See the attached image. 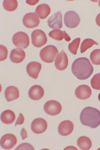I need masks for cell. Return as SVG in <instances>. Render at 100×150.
<instances>
[{
  "mask_svg": "<svg viewBox=\"0 0 100 150\" xmlns=\"http://www.w3.org/2000/svg\"><path fill=\"white\" fill-rule=\"evenodd\" d=\"M72 73L80 80L89 78L94 71V67L87 57H80L75 60L72 65Z\"/></svg>",
  "mask_w": 100,
  "mask_h": 150,
  "instance_id": "6da1fadb",
  "label": "cell"
},
{
  "mask_svg": "<svg viewBox=\"0 0 100 150\" xmlns=\"http://www.w3.org/2000/svg\"><path fill=\"white\" fill-rule=\"evenodd\" d=\"M80 119L82 125L95 129L100 125V112L96 108L86 107L80 113Z\"/></svg>",
  "mask_w": 100,
  "mask_h": 150,
  "instance_id": "7a4b0ae2",
  "label": "cell"
},
{
  "mask_svg": "<svg viewBox=\"0 0 100 150\" xmlns=\"http://www.w3.org/2000/svg\"><path fill=\"white\" fill-rule=\"evenodd\" d=\"M58 53L57 48L55 46L48 45L41 50L40 56L44 62L51 63L54 62Z\"/></svg>",
  "mask_w": 100,
  "mask_h": 150,
  "instance_id": "3957f363",
  "label": "cell"
},
{
  "mask_svg": "<svg viewBox=\"0 0 100 150\" xmlns=\"http://www.w3.org/2000/svg\"><path fill=\"white\" fill-rule=\"evenodd\" d=\"M12 41L16 47L21 49L27 48L30 44L28 35L22 31H19L16 33L13 36Z\"/></svg>",
  "mask_w": 100,
  "mask_h": 150,
  "instance_id": "277c9868",
  "label": "cell"
},
{
  "mask_svg": "<svg viewBox=\"0 0 100 150\" xmlns=\"http://www.w3.org/2000/svg\"><path fill=\"white\" fill-rule=\"evenodd\" d=\"M32 43L34 46L41 47L47 43L48 38L45 33L40 30H34L31 33Z\"/></svg>",
  "mask_w": 100,
  "mask_h": 150,
  "instance_id": "5b68a950",
  "label": "cell"
},
{
  "mask_svg": "<svg viewBox=\"0 0 100 150\" xmlns=\"http://www.w3.org/2000/svg\"><path fill=\"white\" fill-rule=\"evenodd\" d=\"M80 19L79 16L74 11H69L65 14L64 21L65 25L69 28H75L79 25Z\"/></svg>",
  "mask_w": 100,
  "mask_h": 150,
  "instance_id": "8992f818",
  "label": "cell"
},
{
  "mask_svg": "<svg viewBox=\"0 0 100 150\" xmlns=\"http://www.w3.org/2000/svg\"><path fill=\"white\" fill-rule=\"evenodd\" d=\"M45 112L48 115L54 116L59 114L62 110L61 104L55 100H50L46 102L43 107Z\"/></svg>",
  "mask_w": 100,
  "mask_h": 150,
  "instance_id": "52a82bcc",
  "label": "cell"
},
{
  "mask_svg": "<svg viewBox=\"0 0 100 150\" xmlns=\"http://www.w3.org/2000/svg\"><path fill=\"white\" fill-rule=\"evenodd\" d=\"M23 22L24 26L30 28L37 27L40 23V19L35 13L26 14L23 16Z\"/></svg>",
  "mask_w": 100,
  "mask_h": 150,
  "instance_id": "ba28073f",
  "label": "cell"
},
{
  "mask_svg": "<svg viewBox=\"0 0 100 150\" xmlns=\"http://www.w3.org/2000/svg\"><path fill=\"white\" fill-rule=\"evenodd\" d=\"M47 127V122L41 118H38L34 120L32 122L31 125L32 131L36 134H41L44 132Z\"/></svg>",
  "mask_w": 100,
  "mask_h": 150,
  "instance_id": "9c48e42d",
  "label": "cell"
},
{
  "mask_svg": "<svg viewBox=\"0 0 100 150\" xmlns=\"http://www.w3.org/2000/svg\"><path fill=\"white\" fill-rule=\"evenodd\" d=\"M17 139L13 134H6L2 136L1 139V146L2 148L10 149L13 148L17 144Z\"/></svg>",
  "mask_w": 100,
  "mask_h": 150,
  "instance_id": "30bf717a",
  "label": "cell"
},
{
  "mask_svg": "<svg viewBox=\"0 0 100 150\" xmlns=\"http://www.w3.org/2000/svg\"><path fill=\"white\" fill-rule=\"evenodd\" d=\"M48 24L51 28L57 30L62 27V15L60 11H58L48 19Z\"/></svg>",
  "mask_w": 100,
  "mask_h": 150,
  "instance_id": "8fae6325",
  "label": "cell"
},
{
  "mask_svg": "<svg viewBox=\"0 0 100 150\" xmlns=\"http://www.w3.org/2000/svg\"><path fill=\"white\" fill-rule=\"evenodd\" d=\"M69 64V60L66 54L62 50L58 54L55 61V66L58 70L63 71L67 68Z\"/></svg>",
  "mask_w": 100,
  "mask_h": 150,
  "instance_id": "7c38bea8",
  "label": "cell"
},
{
  "mask_svg": "<svg viewBox=\"0 0 100 150\" xmlns=\"http://www.w3.org/2000/svg\"><path fill=\"white\" fill-rule=\"evenodd\" d=\"M77 97L81 100H86L91 95V88L87 85H82L77 87L75 91Z\"/></svg>",
  "mask_w": 100,
  "mask_h": 150,
  "instance_id": "4fadbf2b",
  "label": "cell"
},
{
  "mask_svg": "<svg viewBox=\"0 0 100 150\" xmlns=\"http://www.w3.org/2000/svg\"><path fill=\"white\" fill-rule=\"evenodd\" d=\"M42 66L40 63L35 62H31L27 65L26 67L27 72L31 78L36 79L41 71Z\"/></svg>",
  "mask_w": 100,
  "mask_h": 150,
  "instance_id": "5bb4252c",
  "label": "cell"
},
{
  "mask_svg": "<svg viewBox=\"0 0 100 150\" xmlns=\"http://www.w3.org/2000/svg\"><path fill=\"white\" fill-rule=\"evenodd\" d=\"M74 129V125L70 120L63 121L58 127V131L62 136H66L70 135Z\"/></svg>",
  "mask_w": 100,
  "mask_h": 150,
  "instance_id": "9a60e30c",
  "label": "cell"
},
{
  "mask_svg": "<svg viewBox=\"0 0 100 150\" xmlns=\"http://www.w3.org/2000/svg\"><path fill=\"white\" fill-rule=\"evenodd\" d=\"M44 94V90L42 87L38 85H35L31 87L29 89L28 95L31 100H38L43 97Z\"/></svg>",
  "mask_w": 100,
  "mask_h": 150,
  "instance_id": "2e32d148",
  "label": "cell"
},
{
  "mask_svg": "<svg viewBox=\"0 0 100 150\" xmlns=\"http://www.w3.org/2000/svg\"><path fill=\"white\" fill-rule=\"evenodd\" d=\"M26 56V53L23 50L16 48L11 50L10 59L14 63L18 64L23 61Z\"/></svg>",
  "mask_w": 100,
  "mask_h": 150,
  "instance_id": "e0dca14e",
  "label": "cell"
},
{
  "mask_svg": "<svg viewBox=\"0 0 100 150\" xmlns=\"http://www.w3.org/2000/svg\"><path fill=\"white\" fill-rule=\"evenodd\" d=\"M4 96L7 101L8 102H10L19 98V91L15 86H9L7 88L5 91Z\"/></svg>",
  "mask_w": 100,
  "mask_h": 150,
  "instance_id": "ac0fdd59",
  "label": "cell"
},
{
  "mask_svg": "<svg viewBox=\"0 0 100 150\" xmlns=\"http://www.w3.org/2000/svg\"><path fill=\"white\" fill-rule=\"evenodd\" d=\"M48 35L50 38L58 41H61L65 38L66 41L69 42L71 40L69 35L65 31L59 30H54L50 31Z\"/></svg>",
  "mask_w": 100,
  "mask_h": 150,
  "instance_id": "d6986e66",
  "label": "cell"
},
{
  "mask_svg": "<svg viewBox=\"0 0 100 150\" xmlns=\"http://www.w3.org/2000/svg\"><path fill=\"white\" fill-rule=\"evenodd\" d=\"M50 7L48 4H41L39 5L35 9V13L41 19H45L50 13Z\"/></svg>",
  "mask_w": 100,
  "mask_h": 150,
  "instance_id": "ffe728a7",
  "label": "cell"
},
{
  "mask_svg": "<svg viewBox=\"0 0 100 150\" xmlns=\"http://www.w3.org/2000/svg\"><path fill=\"white\" fill-rule=\"evenodd\" d=\"M16 116L15 113L11 110H5L1 114V118L2 122L4 124H11L15 120Z\"/></svg>",
  "mask_w": 100,
  "mask_h": 150,
  "instance_id": "44dd1931",
  "label": "cell"
},
{
  "mask_svg": "<svg viewBox=\"0 0 100 150\" xmlns=\"http://www.w3.org/2000/svg\"><path fill=\"white\" fill-rule=\"evenodd\" d=\"M77 144L81 149L89 150L91 149L92 146V142L88 137L82 136L77 139Z\"/></svg>",
  "mask_w": 100,
  "mask_h": 150,
  "instance_id": "7402d4cb",
  "label": "cell"
},
{
  "mask_svg": "<svg viewBox=\"0 0 100 150\" xmlns=\"http://www.w3.org/2000/svg\"><path fill=\"white\" fill-rule=\"evenodd\" d=\"M94 45H98L99 44L94 40L90 38L84 40L80 46V52L83 53Z\"/></svg>",
  "mask_w": 100,
  "mask_h": 150,
  "instance_id": "603a6c76",
  "label": "cell"
},
{
  "mask_svg": "<svg viewBox=\"0 0 100 150\" xmlns=\"http://www.w3.org/2000/svg\"><path fill=\"white\" fill-rule=\"evenodd\" d=\"M4 8L6 10L9 12L15 11L18 8V2L15 1H7L5 0L3 2Z\"/></svg>",
  "mask_w": 100,
  "mask_h": 150,
  "instance_id": "cb8c5ba5",
  "label": "cell"
},
{
  "mask_svg": "<svg viewBox=\"0 0 100 150\" xmlns=\"http://www.w3.org/2000/svg\"><path fill=\"white\" fill-rule=\"evenodd\" d=\"M80 38H77L75 39L72 42L70 43L68 46L70 51L74 55L77 54V51L80 42Z\"/></svg>",
  "mask_w": 100,
  "mask_h": 150,
  "instance_id": "d4e9b609",
  "label": "cell"
},
{
  "mask_svg": "<svg viewBox=\"0 0 100 150\" xmlns=\"http://www.w3.org/2000/svg\"><path fill=\"white\" fill-rule=\"evenodd\" d=\"M90 60L93 64L100 65V49L94 50L90 54Z\"/></svg>",
  "mask_w": 100,
  "mask_h": 150,
  "instance_id": "484cf974",
  "label": "cell"
},
{
  "mask_svg": "<svg viewBox=\"0 0 100 150\" xmlns=\"http://www.w3.org/2000/svg\"><path fill=\"white\" fill-rule=\"evenodd\" d=\"M91 83L93 88L100 90V72L94 75L91 79Z\"/></svg>",
  "mask_w": 100,
  "mask_h": 150,
  "instance_id": "4316f807",
  "label": "cell"
},
{
  "mask_svg": "<svg viewBox=\"0 0 100 150\" xmlns=\"http://www.w3.org/2000/svg\"><path fill=\"white\" fill-rule=\"evenodd\" d=\"M8 53V50L6 47L3 45H0V60L1 61H3L7 59Z\"/></svg>",
  "mask_w": 100,
  "mask_h": 150,
  "instance_id": "83f0119b",
  "label": "cell"
},
{
  "mask_svg": "<svg viewBox=\"0 0 100 150\" xmlns=\"http://www.w3.org/2000/svg\"><path fill=\"white\" fill-rule=\"evenodd\" d=\"M16 149H34L32 146L29 144L24 143L19 145Z\"/></svg>",
  "mask_w": 100,
  "mask_h": 150,
  "instance_id": "f1b7e54d",
  "label": "cell"
},
{
  "mask_svg": "<svg viewBox=\"0 0 100 150\" xmlns=\"http://www.w3.org/2000/svg\"><path fill=\"white\" fill-rule=\"evenodd\" d=\"M25 118L24 117L22 113L19 114V116L17 119L15 125V126L18 125H23L24 122Z\"/></svg>",
  "mask_w": 100,
  "mask_h": 150,
  "instance_id": "f546056e",
  "label": "cell"
},
{
  "mask_svg": "<svg viewBox=\"0 0 100 150\" xmlns=\"http://www.w3.org/2000/svg\"><path fill=\"white\" fill-rule=\"evenodd\" d=\"M21 135L23 140L25 139L28 137L27 132L24 128H23L21 130Z\"/></svg>",
  "mask_w": 100,
  "mask_h": 150,
  "instance_id": "4dcf8cb0",
  "label": "cell"
},
{
  "mask_svg": "<svg viewBox=\"0 0 100 150\" xmlns=\"http://www.w3.org/2000/svg\"><path fill=\"white\" fill-rule=\"evenodd\" d=\"M39 1H26V2L27 4L30 5V6H34L37 4L39 2Z\"/></svg>",
  "mask_w": 100,
  "mask_h": 150,
  "instance_id": "1f68e13d",
  "label": "cell"
},
{
  "mask_svg": "<svg viewBox=\"0 0 100 150\" xmlns=\"http://www.w3.org/2000/svg\"><path fill=\"white\" fill-rule=\"evenodd\" d=\"M96 21L97 25L100 27V13L97 16Z\"/></svg>",
  "mask_w": 100,
  "mask_h": 150,
  "instance_id": "d6a6232c",
  "label": "cell"
},
{
  "mask_svg": "<svg viewBox=\"0 0 100 150\" xmlns=\"http://www.w3.org/2000/svg\"><path fill=\"white\" fill-rule=\"evenodd\" d=\"M98 98L99 101H100V93L99 94V96H98Z\"/></svg>",
  "mask_w": 100,
  "mask_h": 150,
  "instance_id": "836d02e7",
  "label": "cell"
},
{
  "mask_svg": "<svg viewBox=\"0 0 100 150\" xmlns=\"http://www.w3.org/2000/svg\"><path fill=\"white\" fill-rule=\"evenodd\" d=\"M99 6L100 7V1H99Z\"/></svg>",
  "mask_w": 100,
  "mask_h": 150,
  "instance_id": "e575fe53",
  "label": "cell"
}]
</instances>
